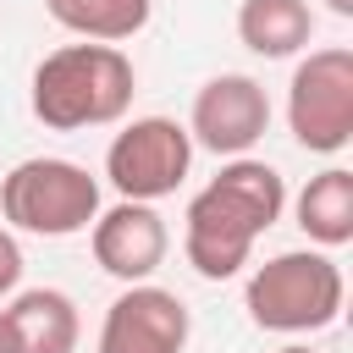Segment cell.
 Here are the masks:
<instances>
[{
	"label": "cell",
	"mask_w": 353,
	"mask_h": 353,
	"mask_svg": "<svg viewBox=\"0 0 353 353\" xmlns=\"http://www.w3.org/2000/svg\"><path fill=\"white\" fill-rule=\"evenodd\" d=\"M281 210H287V182L270 160H254V154L226 160L188 199V215H182L188 265L204 281H232L248 265L254 243L281 221Z\"/></svg>",
	"instance_id": "obj_1"
},
{
	"label": "cell",
	"mask_w": 353,
	"mask_h": 353,
	"mask_svg": "<svg viewBox=\"0 0 353 353\" xmlns=\"http://www.w3.org/2000/svg\"><path fill=\"white\" fill-rule=\"evenodd\" d=\"M138 72L121 44H61L33 66L28 105L50 132H83V127H116L132 110Z\"/></svg>",
	"instance_id": "obj_2"
},
{
	"label": "cell",
	"mask_w": 353,
	"mask_h": 353,
	"mask_svg": "<svg viewBox=\"0 0 353 353\" xmlns=\"http://www.w3.org/2000/svg\"><path fill=\"white\" fill-rule=\"evenodd\" d=\"M342 298H347V281L325 248L270 254L265 265H254V276L243 287L248 320L259 331H276V336H314V331L336 325Z\"/></svg>",
	"instance_id": "obj_3"
},
{
	"label": "cell",
	"mask_w": 353,
	"mask_h": 353,
	"mask_svg": "<svg viewBox=\"0 0 353 353\" xmlns=\"http://www.w3.org/2000/svg\"><path fill=\"white\" fill-rule=\"evenodd\" d=\"M99 176L61 154H33L0 176V221L28 237H77L99 215Z\"/></svg>",
	"instance_id": "obj_4"
},
{
	"label": "cell",
	"mask_w": 353,
	"mask_h": 353,
	"mask_svg": "<svg viewBox=\"0 0 353 353\" xmlns=\"http://www.w3.org/2000/svg\"><path fill=\"white\" fill-rule=\"evenodd\" d=\"M287 127L309 154H342L353 143V50L325 44L292 66Z\"/></svg>",
	"instance_id": "obj_5"
},
{
	"label": "cell",
	"mask_w": 353,
	"mask_h": 353,
	"mask_svg": "<svg viewBox=\"0 0 353 353\" xmlns=\"http://www.w3.org/2000/svg\"><path fill=\"white\" fill-rule=\"evenodd\" d=\"M188 165H193V138L171 116H132L105 149V182L132 204L171 199L188 182Z\"/></svg>",
	"instance_id": "obj_6"
},
{
	"label": "cell",
	"mask_w": 353,
	"mask_h": 353,
	"mask_svg": "<svg viewBox=\"0 0 353 353\" xmlns=\"http://www.w3.org/2000/svg\"><path fill=\"white\" fill-rule=\"evenodd\" d=\"M270 132V94L248 77V72H221L210 83H199L193 110H188V138L193 149H210L221 160L248 154L259 138Z\"/></svg>",
	"instance_id": "obj_7"
},
{
	"label": "cell",
	"mask_w": 353,
	"mask_h": 353,
	"mask_svg": "<svg viewBox=\"0 0 353 353\" xmlns=\"http://www.w3.org/2000/svg\"><path fill=\"white\" fill-rule=\"evenodd\" d=\"M193 336V314L171 287L138 281L116 292V303L99 320V347L94 353H182Z\"/></svg>",
	"instance_id": "obj_8"
},
{
	"label": "cell",
	"mask_w": 353,
	"mask_h": 353,
	"mask_svg": "<svg viewBox=\"0 0 353 353\" xmlns=\"http://www.w3.org/2000/svg\"><path fill=\"white\" fill-rule=\"evenodd\" d=\"M88 248H94V265H99L105 276L138 287V281H149V276L165 265V254H171V232H165V221H160L154 204L116 199L110 210L94 215V226H88Z\"/></svg>",
	"instance_id": "obj_9"
},
{
	"label": "cell",
	"mask_w": 353,
	"mask_h": 353,
	"mask_svg": "<svg viewBox=\"0 0 353 353\" xmlns=\"http://www.w3.org/2000/svg\"><path fill=\"white\" fill-rule=\"evenodd\" d=\"M6 325H11V347L17 353H77V336H83L77 303L61 287H22V292H11Z\"/></svg>",
	"instance_id": "obj_10"
},
{
	"label": "cell",
	"mask_w": 353,
	"mask_h": 353,
	"mask_svg": "<svg viewBox=\"0 0 353 353\" xmlns=\"http://www.w3.org/2000/svg\"><path fill=\"white\" fill-rule=\"evenodd\" d=\"M237 39H243V50H254L265 61L303 55L314 39V11H309V0H243Z\"/></svg>",
	"instance_id": "obj_11"
},
{
	"label": "cell",
	"mask_w": 353,
	"mask_h": 353,
	"mask_svg": "<svg viewBox=\"0 0 353 353\" xmlns=\"http://www.w3.org/2000/svg\"><path fill=\"white\" fill-rule=\"evenodd\" d=\"M292 215H298L303 237L314 248H325V254L353 243V171L347 165H325L320 176H309L298 204H292Z\"/></svg>",
	"instance_id": "obj_12"
},
{
	"label": "cell",
	"mask_w": 353,
	"mask_h": 353,
	"mask_svg": "<svg viewBox=\"0 0 353 353\" xmlns=\"http://www.w3.org/2000/svg\"><path fill=\"white\" fill-rule=\"evenodd\" d=\"M44 11L83 44H121L149 28L154 0H44Z\"/></svg>",
	"instance_id": "obj_13"
},
{
	"label": "cell",
	"mask_w": 353,
	"mask_h": 353,
	"mask_svg": "<svg viewBox=\"0 0 353 353\" xmlns=\"http://www.w3.org/2000/svg\"><path fill=\"white\" fill-rule=\"evenodd\" d=\"M17 281H22V243H17V232L0 221V298H11Z\"/></svg>",
	"instance_id": "obj_14"
},
{
	"label": "cell",
	"mask_w": 353,
	"mask_h": 353,
	"mask_svg": "<svg viewBox=\"0 0 353 353\" xmlns=\"http://www.w3.org/2000/svg\"><path fill=\"white\" fill-rule=\"evenodd\" d=\"M325 11H331V17H342V22H347V17H353V0H325Z\"/></svg>",
	"instance_id": "obj_15"
},
{
	"label": "cell",
	"mask_w": 353,
	"mask_h": 353,
	"mask_svg": "<svg viewBox=\"0 0 353 353\" xmlns=\"http://www.w3.org/2000/svg\"><path fill=\"white\" fill-rule=\"evenodd\" d=\"M0 353H17V347H11V325H6V309H0Z\"/></svg>",
	"instance_id": "obj_16"
},
{
	"label": "cell",
	"mask_w": 353,
	"mask_h": 353,
	"mask_svg": "<svg viewBox=\"0 0 353 353\" xmlns=\"http://www.w3.org/2000/svg\"><path fill=\"white\" fill-rule=\"evenodd\" d=\"M276 353H314L309 342H287V347H276Z\"/></svg>",
	"instance_id": "obj_17"
}]
</instances>
